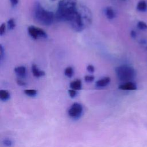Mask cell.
I'll return each instance as SVG.
<instances>
[{"label":"cell","mask_w":147,"mask_h":147,"mask_svg":"<svg viewBox=\"0 0 147 147\" xmlns=\"http://www.w3.org/2000/svg\"><path fill=\"white\" fill-rule=\"evenodd\" d=\"M55 19L68 22L74 30L78 32L85 28L86 22L91 21V15L87 10L83 14L78 10L76 0H60L55 13Z\"/></svg>","instance_id":"obj_1"},{"label":"cell","mask_w":147,"mask_h":147,"mask_svg":"<svg viewBox=\"0 0 147 147\" xmlns=\"http://www.w3.org/2000/svg\"><path fill=\"white\" fill-rule=\"evenodd\" d=\"M33 17L36 22L44 26L51 25L55 19V14L45 9L38 2H36L34 6Z\"/></svg>","instance_id":"obj_2"},{"label":"cell","mask_w":147,"mask_h":147,"mask_svg":"<svg viewBox=\"0 0 147 147\" xmlns=\"http://www.w3.org/2000/svg\"><path fill=\"white\" fill-rule=\"evenodd\" d=\"M115 73L118 79L124 83L131 82L136 75L134 69L132 67L127 65L117 67L115 68Z\"/></svg>","instance_id":"obj_3"},{"label":"cell","mask_w":147,"mask_h":147,"mask_svg":"<svg viewBox=\"0 0 147 147\" xmlns=\"http://www.w3.org/2000/svg\"><path fill=\"white\" fill-rule=\"evenodd\" d=\"M83 112V107L79 103H74L68 110V114L73 119H78Z\"/></svg>","instance_id":"obj_4"},{"label":"cell","mask_w":147,"mask_h":147,"mask_svg":"<svg viewBox=\"0 0 147 147\" xmlns=\"http://www.w3.org/2000/svg\"><path fill=\"white\" fill-rule=\"evenodd\" d=\"M28 32L29 35L34 39H37L38 37H41L42 38L47 37V34L46 32L42 29L38 27L30 26L28 28Z\"/></svg>","instance_id":"obj_5"},{"label":"cell","mask_w":147,"mask_h":147,"mask_svg":"<svg viewBox=\"0 0 147 147\" xmlns=\"http://www.w3.org/2000/svg\"><path fill=\"white\" fill-rule=\"evenodd\" d=\"M118 88L122 90H135L137 89V86L136 83L131 81L125 82L120 84Z\"/></svg>","instance_id":"obj_6"},{"label":"cell","mask_w":147,"mask_h":147,"mask_svg":"<svg viewBox=\"0 0 147 147\" xmlns=\"http://www.w3.org/2000/svg\"><path fill=\"white\" fill-rule=\"evenodd\" d=\"M14 72L18 77L21 78H25L26 73V68L23 65L18 66L14 68Z\"/></svg>","instance_id":"obj_7"},{"label":"cell","mask_w":147,"mask_h":147,"mask_svg":"<svg viewBox=\"0 0 147 147\" xmlns=\"http://www.w3.org/2000/svg\"><path fill=\"white\" fill-rule=\"evenodd\" d=\"M31 69L33 76L36 78H40L45 75L44 71L40 70L36 64H33L32 65Z\"/></svg>","instance_id":"obj_8"},{"label":"cell","mask_w":147,"mask_h":147,"mask_svg":"<svg viewBox=\"0 0 147 147\" xmlns=\"http://www.w3.org/2000/svg\"><path fill=\"white\" fill-rule=\"evenodd\" d=\"M110 82V78L109 77H105L99 79L95 83V85L98 87H103L106 86Z\"/></svg>","instance_id":"obj_9"},{"label":"cell","mask_w":147,"mask_h":147,"mask_svg":"<svg viewBox=\"0 0 147 147\" xmlns=\"http://www.w3.org/2000/svg\"><path fill=\"white\" fill-rule=\"evenodd\" d=\"M69 86L71 89L79 90L82 88V82L80 79H76L70 83Z\"/></svg>","instance_id":"obj_10"},{"label":"cell","mask_w":147,"mask_h":147,"mask_svg":"<svg viewBox=\"0 0 147 147\" xmlns=\"http://www.w3.org/2000/svg\"><path fill=\"white\" fill-rule=\"evenodd\" d=\"M137 9L140 11H145L147 10V2L144 0L139 1L137 5Z\"/></svg>","instance_id":"obj_11"},{"label":"cell","mask_w":147,"mask_h":147,"mask_svg":"<svg viewBox=\"0 0 147 147\" xmlns=\"http://www.w3.org/2000/svg\"><path fill=\"white\" fill-rule=\"evenodd\" d=\"M105 14L106 17L109 20H112L115 17V14L114 10L110 7H108L105 10Z\"/></svg>","instance_id":"obj_12"},{"label":"cell","mask_w":147,"mask_h":147,"mask_svg":"<svg viewBox=\"0 0 147 147\" xmlns=\"http://www.w3.org/2000/svg\"><path fill=\"white\" fill-rule=\"evenodd\" d=\"M10 95L8 91L5 90H0V99L3 101H6L10 98Z\"/></svg>","instance_id":"obj_13"},{"label":"cell","mask_w":147,"mask_h":147,"mask_svg":"<svg viewBox=\"0 0 147 147\" xmlns=\"http://www.w3.org/2000/svg\"><path fill=\"white\" fill-rule=\"evenodd\" d=\"M74 74L73 68L71 67H67L64 70V74L68 78H71Z\"/></svg>","instance_id":"obj_14"},{"label":"cell","mask_w":147,"mask_h":147,"mask_svg":"<svg viewBox=\"0 0 147 147\" xmlns=\"http://www.w3.org/2000/svg\"><path fill=\"white\" fill-rule=\"evenodd\" d=\"M24 93L29 96H34L37 94V91L36 90L33 89H28V90H25Z\"/></svg>","instance_id":"obj_15"},{"label":"cell","mask_w":147,"mask_h":147,"mask_svg":"<svg viewBox=\"0 0 147 147\" xmlns=\"http://www.w3.org/2000/svg\"><path fill=\"white\" fill-rule=\"evenodd\" d=\"M7 28L9 29H10V30L13 29L16 26V23H15L14 20L13 18L9 19L7 22Z\"/></svg>","instance_id":"obj_16"},{"label":"cell","mask_w":147,"mask_h":147,"mask_svg":"<svg viewBox=\"0 0 147 147\" xmlns=\"http://www.w3.org/2000/svg\"><path fill=\"white\" fill-rule=\"evenodd\" d=\"M137 27L138 29L141 30H146L147 29V24L144 21H139L137 23Z\"/></svg>","instance_id":"obj_17"},{"label":"cell","mask_w":147,"mask_h":147,"mask_svg":"<svg viewBox=\"0 0 147 147\" xmlns=\"http://www.w3.org/2000/svg\"><path fill=\"white\" fill-rule=\"evenodd\" d=\"M3 144L5 146L10 147V146H11L12 145H13V141H12L10 139L6 138V139L3 140Z\"/></svg>","instance_id":"obj_18"},{"label":"cell","mask_w":147,"mask_h":147,"mask_svg":"<svg viewBox=\"0 0 147 147\" xmlns=\"http://www.w3.org/2000/svg\"><path fill=\"white\" fill-rule=\"evenodd\" d=\"M94 80V76L92 75H86L84 76V80L86 82H91Z\"/></svg>","instance_id":"obj_19"},{"label":"cell","mask_w":147,"mask_h":147,"mask_svg":"<svg viewBox=\"0 0 147 147\" xmlns=\"http://www.w3.org/2000/svg\"><path fill=\"white\" fill-rule=\"evenodd\" d=\"M68 94H69L71 98H74L76 96V95L77 94V92H76V90H73V89H70V90H68Z\"/></svg>","instance_id":"obj_20"},{"label":"cell","mask_w":147,"mask_h":147,"mask_svg":"<svg viewBox=\"0 0 147 147\" xmlns=\"http://www.w3.org/2000/svg\"><path fill=\"white\" fill-rule=\"evenodd\" d=\"M6 30V24L5 23H3L1 24L0 26V34L2 36L3 35Z\"/></svg>","instance_id":"obj_21"},{"label":"cell","mask_w":147,"mask_h":147,"mask_svg":"<svg viewBox=\"0 0 147 147\" xmlns=\"http://www.w3.org/2000/svg\"><path fill=\"white\" fill-rule=\"evenodd\" d=\"M87 71L89 72H91V73H93L94 72V71H95L94 67L92 65H87Z\"/></svg>","instance_id":"obj_22"},{"label":"cell","mask_w":147,"mask_h":147,"mask_svg":"<svg viewBox=\"0 0 147 147\" xmlns=\"http://www.w3.org/2000/svg\"><path fill=\"white\" fill-rule=\"evenodd\" d=\"M17 83L20 86H22L26 85V83L25 82H24L23 80H20V79H17Z\"/></svg>","instance_id":"obj_23"},{"label":"cell","mask_w":147,"mask_h":147,"mask_svg":"<svg viewBox=\"0 0 147 147\" xmlns=\"http://www.w3.org/2000/svg\"><path fill=\"white\" fill-rule=\"evenodd\" d=\"M10 2L13 6H15L18 4V0H10Z\"/></svg>","instance_id":"obj_24"},{"label":"cell","mask_w":147,"mask_h":147,"mask_svg":"<svg viewBox=\"0 0 147 147\" xmlns=\"http://www.w3.org/2000/svg\"><path fill=\"white\" fill-rule=\"evenodd\" d=\"M3 48L2 46V45H1V46H0V57H1V60H2V58H3Z\"/></svg>","instance_id":"obj_25"},{"label":"cell","mask_w":147,"mask_h":147,"mask_svg":"<svg viewBox=\"0 0 147 147\" xmlns=\"http://www.w3.org/2000/svg\"><path fill=\"white\" fill-rule=\"evenodd\" d=\"M130 35L131 36L133 37V38H134L136 37V32L134 30H132L131 32H130Z\"/></svg>","instance_id":"obj_26"},{"label":"cell","mask_w":147,"mask_h":147,"mask_svg":"<svg viewBox=\"0 0 147 147\" xmlns=\"http://www.w3.org/2000/svg\"><path fill=\"white\" fill-rule=\"evenodd\" d=\"M52 1H55V0H52Z\"/></svg>","instance_id":"obj_27"}]
</instances>
